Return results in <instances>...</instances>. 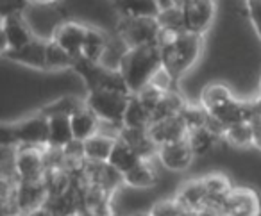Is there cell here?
Masks as SVG:
<instances>
[{
    "instance_id": "cell-1",
    "label": "cell",
    "mask_w": 261,
    "mask_h": 216,
    "mask_svg": "<svg viewBox=\"0 0 261 216\" xmlns=\"http://www.w3.org/2000/svg\"><path fill=\"white\" fill-rule=\"evenodd\" d=\"M161 68H163V58L160 45H143V47L129 48L118 70L125 79L130 95H138Z\"/></svg>"
},
{
    "instance_id": "cell-2",
    "label": "cell",
    "mask_w": 261,
    "mask_h": 216,
    "mask_svg": "<svg viewBox=\"0 0 261 216\" xmlns=\"http://www.w3.org/2000/svg\"><path fill=\"white\" fill-rule=\"evenodd\" d=\"M204 38L202 34L195 33H181L161 48V58H163V68L170 73L174 83H177L190 68L197 63V59L202 54Z\"/></svg>"
},
{
    "instance_id": "cell-3",
    "label": "cell",
    "mask_w": 261,
    "mask_h": 216,
    "mask_svg": "<svg viewBox=\"0 0 261 216\" xmlns=\"http://www.w3.org/2000/svg\"><path fill=\"white\" fill-rule=\"evenodd\" d=\"M2 145H48V118L38 113L13 123H2Z\"/></svg>"
},
{
    "instance_id": "cell-4",
    "label": "cell",
    "mask_w": 261,
    "mask_h": 216,
    "mask_svg": "<svg viewBox=\"0 0 261 216\" xmlns=\"http://www.w3.org/2000/svg\"><path fill=\"white\" fill-rule=\"evenodd\" d=\"M130 100V93L115 90H93L88 91L86 105L98 116L102 123L123 127L127 105Z\"/></svg>"
},
{
    "instance_id": "cell-5",
    "label": "cell",
    "mask_w": 261,
    "mask_h": 216,
    "mask_svg": "<svg viewBox=\"0 0 261 216\" xmlns=\"http://www.w3.org/2000/svg\"><path fill=\"white\" fill-rule=\"evenodd\" d=\"M160 31L161 27L158 23V18H150V16H140V18L118 16V23H116V34L125 41L129 48L158 45Z\"/></svg>"
},
{
    "instance_id": "cell-6",
    "label": "cell",
    "mask_w": 261,
    "mask_h": 216,
    "mask_svg": "<svg viewBox=\"0 0 261 216\" xmlns=\"http://www.w3.org/2000/svg\"><path fill=\"white\" fill-rule=\"evenodd\" d=\"M224 216H259V197L250 187H231L220 204Z\"/></svg>"
},
{
    "instance_id": "cell-7",
    "label": "cell",
    "mask_w": 261,
    "mask_h": 216,
    "mask_svg": "<svg viewBox=\"0 0 261 216\" xmlns=\"http://www.w3.org/2000/svg\"><path fill=\"white\" fill-rule=\"evenodd\" d=\"M16 175L18 180L40 179L45 175V147L18 145L16 154Z\"/></svg>"
},
{
    "instance_id": "cell-8",
    "label": "cell",
    "mask_w": 261,
    "mask_h": 216,
    "mask_svg": "<svg viewBox=\"0 0 261 216\" xmlns=\"http://www.w3.org/2000/svg\"><path fill=\"white\" fill-rule=\"evenodd\" d=\"M2 54L11 48H22L27 43L34 40L33 31L29 29L25 22H23L22 15L15 13V15H4L2 16Z\"/></svg>"
},
{
    "instance_id": "cell-9",
    "label": "cell",
    "mask_w": 261,
    "mask_h": 216,
    "mask_svg": "<svg viewBox=\"0 0 261 216\" xmlns=\"http://www.w3.org/2000/svg\"><path fill=\"white\" fill-rule=\"evenodd\" d=\"M47 198H48V190H47V182H45V175L40 177V179L18 180L16 200H18L23 216L43 207Z\"/></svg>"
},
{
    "instance_id": "cell-10",
    "label": "cell",
    "mask_w": 261,
    "mask_h": 216,
    "mask_svg": "<svg viewBox=\"0 0 261 216\" xmlns=\"http://www.w3.org/2000/svg\"><path fill=\"white\" fill-rule=\"evenodd\" d=\"M181 8L190 33L204 34L210 29L215 16L213 0H185Z\"/></svg>"
},
{
    "instance_id": "cell-11",
    "label": "cell",
    "mask_w": 261,
    "mask_h": 216,
    "mask_svg": "<svg viewBox=\"0 0 261 216\" xmlns=\"http://www.w3.org/2000/svg\"><path fill=\"white\" fill-rule=\"evenodd\" d=\"M47 43L48 40H40L34 38L31 43H27L22 48H11V50L4 52V58L18 65L29 66V68L36 70H47Z\"/></svg>"
},
{
    "instance_id": "cell-12",
    "label": "cell",
    "mask_w": 261,
    "mask_h": 216,
    "mask_svg": "<svg viewBox=\"0 0 261 216\" xmlns=\"http://www.w3.org/2000/svg\"><path fill=\"white\" fill-rule=\"evenodd\" d=\"M158 157H160V161L163 163L168 170L182 172V170H186L192 165L195 154H193L188 140L185 138V140H177V141H172V143L160 145Z\"/></svg>"
},
{
    "instance_id": "cell-13",
    "label": "cell",
    "mask_w": 261,
    "mask_h": 216,
    "mask_svg": "<svg viewBox=\"0 0 261 216\" xmlns=\"http://www.w3.org/2000/svg\"><path fill=\"white\" fill-rule=\"evenodd\" d=\"M88 25L77 22H63L54 27L52 31V38L56 43L61 45L65 50H68L73 58H79L83 54V45L84 38H86Z\"/></svg>"
},
{
    "instance_id": "cell-14",
    "label": "cell",
    "mask_w": 261,
    "mask_h": 216,
    "mask_svg": "<svg viewBox=\"0 0 261 216\" xmlns=\"http://www.w3.org/2000/svg\"><path fill=\"white\" fill-rule=\"evenodd\" d=\"M149 132L158 145H165L177 140H185L190 130L186 127L185 120L181 118V115H174L168 116V118L152 122V125L149 127Z\"/></svg>"
},
{
    "instance_id": "cell-15",
    "label": "cell",
    "mask_w": 261,
    "mask_h": 216,
    "mask_svg": "<svg viewBox=\"0 0 261 216\" xmlns=\"http://www.w3.org/2000/svg\"><path fill=\"white\" fill-rule=\"evenodd\" d=\"M125 143L130 145V148L136 152L142 159H152L158 157L160 145L150 136L149 129H130V127H122L118 132Z\"/></svg>"
},
{
    "instance_id": "cell-16",
    "label": "cell",
    "mask_w": 261,
    "mask_h": 216,
    "mask_svg": "<svg viewBox=\"0 0 261 216\" xmlns=\"http://www.w3.org/2000/svg\"><path fill=\"white\" fill-rule=\"evenodd\" d=\"M210 115H213L215 118H218L225 127L232 125L238 122H252L254 118V104L252 100H238L232 97L231 100H227L225 104H222L220 107H217L215 111H211Z\"/></svg>"
},
{
    "instance_id": "cell-17",
    "label": "cell",
    "mask_w": 261,
    "mask_h": 216,
    "mask_svg": "<svg viewBox=\"0 0 261 216\" xmlns=\"http://www.w3.org/2000/svg\"><path fill=\"white\" fill-rule=\"evenodd\" d=\"M175 198H177L179 204L188 209V211H199V209L206 207V205L210 204V195H207V190H206V186H204L202 179L185 182L179 187Z\"/></svg>"
},
{
    "instance_id": "cell-18",
    "label": "cell",
    "mask_w": 261,
    "mask_h": 216,
    "mask_svg": "<svg viewBox=\"0 0 261 216\" xmlns=\"http://www.w3.org/2000/svg\"><path fill=\"white\" fill-rule=\"evenodd\" d=\"M113 8L118 16H129V18H140V16L156 18L160 15L158 0H113Z\"/></svg>"
},
{
    "instance_id": "cell-19",
    "label": "cell",
    "mask_w": 261,
    "mask_h": 216,
    "mask_svg": "<svg viewBox=\"0 0 261 216\" xmlns=\"http://www.w3.org/2000/svg\"><path fill=\"white\" fill-rule=\"evenodd\" d=\"M158 177L152 168L150 159H140L129 172L123 173V184L130 187H138V190H147L156 184Z\"/></svg>"
},
{
    "instance_id": "cell-20",
    "label": "cell",
    "mask_w": 261,
    "mask_h": 216,
    "mask_svg": "<svg viewBox=\"0 0 261 216\" xmlns=\"http://www.w3.org/2000/svg\"><path fill=\"white\" fill-rule=\"evenodd\" d=\"M72 130H73V138H75V140L86 141L88 138L100 132V120H98V116L86 105V107L81 109L79 113H75V115L72 116Z\"/></svg>"
},
{
    "instance_id": "cell-21",
    "label": "cell",
    "mask_w": 261,
    "mask_h": 216,
    "mask_svg": "<svg viewBox=\"0 0 261 216\" xmlns=\"http://www.w3.org/2000/svg\"><path fill=\"white\" fill-rule=\"evenodd\" d=\"M72 140V116H50L48 118V147L65 148Z\"/></svg>"
},
{
    "instance_id": "cell-22",
    "label": "cell",
    "mask_w": 261,
    "mask_h": 216,
    "mask_svg": "<svg viewBox=\"0 0 261 216\" xmlns=\"http://www.w3.org/2000/svg\"><path fill=\"white\" fill-rule=\"evenodd\" d=\"M118 136H106L102 132H97L95 136L88 138L84 141V154H86V159L91 163H106L111 155L113 145H115V140Z\"/></svg>"
},
{
    "instance_id": "cell-23",
    "label": "cell",
    "mask_w": 261,
    "mask_h": 216,
    "mask_svg": "<svg viewBox=\"0 0 261 216\" xmlns=\"http://www.w3.org/2000/svg\"><path fill=\"white\" fill-rule=\"evenodd\" d=\"M152 125V116L147 105L140 100L138 95H130L129 105H127L125 116H123V127L130 129H149Z\"/></svg>"
},
{
    "instance_id": "cell-24",
    "label": "cell",
    "mask_w": 261,
    "mask_h": 216,
    "mask_svg": "<svg viewBox=\"0 0 261 216\" xmlns=\"http://www.w3.org/2000/svg\"><path fill=\"white\" fill-rule=\"evenodd\" d=\"M186 105V102L175 93L174 90H167L161 93V97L158 98L156 104L150 107V116H152V122H158V120L168 118V116L179 115L181 109Z\"/></svg>"
},
{
    "instance_id": "cell-25",
    "label": "cell",
    "mask_w": 261,
    "mask_h": 216,
    "mask_svg": "<svg viewBox=\"0 0 261 216\" xmlns=\"http://www.w3.org/2000/svg\"><path fill=\"white\" fill-rule=\"evenodd\" d=\"M140 159L142 157L130 148V145L125 143V141L118 136L115 140V145H113V150H111V155H109L108 163L111 166H115L118 172L125 173V172H129Z\"/></svg>"
},
{
    "instance_id": "cell-26",
    "label": "cell",
    "mask_w": 261,
    "mask_h": 216,
    "mask_svg": "<svg viewBox=\"0 0 261 216\" xmlns=\"http://www.w3.org/2000/svg\"><path fill=\"white\" fill-rule=\"evenodd\" d=\"M84 107H86V100H81V98L72 97V95H66V97H61L58 100H52L50 104L43 105L36 113L41 116H47V118H50V116H73L75 113H79Z\"/></svg>"
},
{
    "instance_id": "cell-27",
    "label": "cell",
    "mask_w": 261,
    "mask_h": 216,
    "mask_svg": "<svg viewBox=\"0 0 261 216\" xmlns=\"http://www.w3.org/2000/svg\"><path fill=\"white\" fill-rule=\"evenodd\" d=\"M190 147H192L193 154L195 155H206L213 150L218 145V141L222 140L218 134H215L210 127H197V129H192L186 136Z\"/></svg>"
},
{
    "instance_id": "cell-28",
    "label": "cell",
    "mask_w": 261,
    "mask_h": 216,
    "mask_svg": "<svg viewBox=\"0 0 261 216\" xmlns=\"http://www.w3.org/2000/svg\"><path fill=\"white\" fill-rule=\"evenodd\" d=\"M109 38L102 33L97 27H88L86 31V38H84V45H83V58L90 59V61H97L100 63L104 58V52L108 48Z\"/></svg>"
},
{
    "instance_id": "cell-29",
    "label": "cell",
    "mask_w": 261,
    "mask_h": 216,
    "mask_svg": "<svg viewBox=\"0 0 261 216\" xmlns=\"http://www.w3.org/2000/svg\"><path fill=\"white\" fill-rule=\"evenodd\" d=\"M231 98H232V93L225 84L211 83L202 90V95H200V104H202L204 107L211 113L217 107H220L222 104H225L227 100H231Z\"/></svg>"
},
{
    "instance_id": "cell-30",
    "label": "cell",
    "mask_w": 261,
    "mask_h": 216,
    "mask_svg": "<svg viewBox=\"0 0 261 216\" xmlns=\"http://www.w3.org/2000/svg\"><path fill=\"white\" fill-rule=\"evenodd\" d=\"M202 180L207 190V195H210V204H213V205H220L224 197L232 187L229 179L224 173H211V175L202 177Z\"/></svg>"
},
{
    "instance_id": "cell-31",
    "label": "cell",
    "mask_w": 261,
    "mask_h": 216,
    "mask_svg": "<svg viewBox=\"0 0 261 216\" xmlns=\"http://www.w3.org/2000/svg\"><path fill=\"white\" fill-rule=\"evenodd\" d=\"M75 58L68 50L56 43L54 40H48L47 43V70H66L73 68Z\"/></svg>"
},
{
    "instance_id": "cell-32",
    "label": "cell",
    "mask_w": 261,
    "mask_h": 216,
    "mask_svg": "<svg viewBox=\"0 0 261 216\" xmlns=\"http://www.w3.org/2000/svg\"><path fill=\"white\" fill-rule=\"evenodd\" d=\"M224 140H227L229 143L236 145V147H249V145H254L252 122H238V123L229 125L227 130H225Z\"/></svg>"
},
{
    "instance_id": "cell-33",
    "label": "cell",
    "mask_w": 261,
    "mask_h": 216,
    "mask_svg": "<svg viewBox=\"0 0 261 216\" xmlns=\"http://www.w3.org/2000/svg\"><path fill=\"white\" fill-rule=\"evenodd\" d=\"M156 18H158L160 27L165 31H172V33H177V34L188 31L185 13H182V8H179V6H175V8H172V9L160 11V15H158Z\"/></svg>"
},
{
    "instance_id": "cell-34",
    "label": "cell",
    "mask_w": 261,
    "mask_h": 216,
    "mask_svg": "<svg viewBox=\"0 0 261 216\" xmlns=\"http://www.w3.org/2000/svg\"><path fill=\"white\" fill-rule=\"evenodd\" d=\"M179 115H181V118L185 120L188 130L197 129V127H204L207 123V120H210V111H207L202 104H200V105L186 104L185 107L181 109V113H179Z\"/></svg>"
},
{
    "instance_id": "cell-35",
    "label": "cell",
    "mask_w": 261,
    "mask_h": 216,
    "mask_svg": "<svg viewBox=\"0 0 261 216\" xmlns=\"http://www.w3.org/2000/svg\"><path fill=\"white\" fill-rule=\"evenodd\" d=\"M150 216H192V211L182 207L177 202V198L172 200H161L150 209Z\"/></svg>"
},
{
    "instance_id": "cell-36",
    "label": "cell",
    "mask_w": 261,
    "mask_h": 216,
    "mask_svg": "<svg viewBox=\"0 0 261 216\" xmlns=\"http://www.w3.org/2000/svg\"><path fill=\"white\" fill-rule=\"evenodd\" d=\"M247 11L257 36L261 38V0H247Z\"/></svg>"
},
{
    "instance_id": "cell-37",
    "label": "cell",
    "mask_w": 261,
    "mask_h": 216,
    "mask_svg": "<svg viewBox=\"0 0 261 216\" xmlns=\"http://www.w3.org/2000/svg\"><path fill=\"white\" fill-rule=\"evenodd\" d=\"M29 4V0H0L2 6V16L4 15H22V11L25 9V6Z\"/></svg>"
},
{
    "instance_id": "cell-38",
    "label": "cell",
    "mask_w": 261,
    "mask_h": 216,
    "mask_svg": "<svg viewBox=\"0 0 261 216\" xmlns=\"http://www.w3.org/2000/svg\"><path fill=\"white\" fill-rule=\"evenodd\" d=\"M252 127H254V145L261 148V115H256L252 118Z\"/></svg>"
},
{
    "instance_id": "cell-39",
    "label": "cell",
    "mask_w": 261,
    "mask_h": 216,
    "mask_svg": "<svg viewBox=\"0 0 261 216\" xmlns=\"http://www.w3.org/2000/svg\"><path fill=\"white\" fill-rule=\"evenodd\" d=\"M158 6H160V11H165V9H172L177 6V0H158Z\"/></svg>"
},
{
    "instance_id": "cell-40",
    "label": "cell",
    "mask_w": 261,
    "mask_h": 216,
    "mask_svg": "<svg viewBox=\"0 0 261 216\" xmlns=\"http://www.w3.org/2000/svg\"><path fill=\"white\" fill-rule=\"evenodd\" d=\"M27 216H56L54 212H50L47 207H40V209H36V211H33V212H29Z\"/></svg>"
},
{
    "instance_id": "cell-41",
    "label": "cell",
    "mask_w": 261,
    "mask_h": 216,
    "mask_svg": "<svg viewBox=\"0 0 261 216\" xmlns=\"http://www.w3.org/2000/svg\"><path fill=\"white\" fill-rule=\"evenodd\" d=\"M56 0H29V4H40V6H48L54 4Z\"/></svg>"
},
{
    "instance_id": "cell-42",
    "label": "cell",
    "mask_w": 261,
    "mask_h": 216,
    "mask_svg": "<svg viewBox=\"0 0 261 216\" xmlns=\"http://www.w3.org/2000/svg\"><path fill=\"white\" fill-rule=\"evenodd\" d=\"M135 216H150V214H135Z\"/></svg>"
},
{
    "instance_id": "cell-43",
    "label": "cell",
    "mask_w": 261,
    "mask_h": 216,
    "mask_svg": "<svg viewBox=\"0 0 261 216\" xmlns=\"http://www.w3.org/2000/svg\"><path fill=\"white\" fill-rule=\"evenodd\" d=\"M259 86H261V80H259Z\"/></svg>"
}]
</instances>
